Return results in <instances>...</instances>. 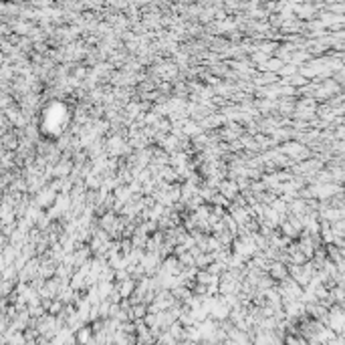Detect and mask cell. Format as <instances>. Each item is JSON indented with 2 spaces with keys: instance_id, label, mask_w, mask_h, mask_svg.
Returning <instances> with one entry per match:
<instances>
[{
  "instance_id": "obj_12",
  "label": "cell",
  "mask_w": 345,
  "mask_h": 345,
  "mask_svg": "<svg viewBox=\"0 0 345 345\" xmlns=\"http://www.w3.org/2000/svg\"><path fill=\"white\" fill-rule=\"evenodd\" d=\"M339 337H341V339H345V329H343V331L339 333Z\"/></svg>"
},
{
  "instance_id": "obj_11",
  "label": "cell",
  "mask_w": 345,
  "mask_h": 345,
  "mask_svg": "<svg viewBox=\"0 0 345 345\" xmlns=\"http://www.w3.org/2000/svg\"><path fill=\"white\" fill-rule=\"evenodd\" d=\"M180 345H202V343H194V341H180Z\"/></svg>"
},
{
  "instance_id": "obj_9",
  "label": "cell",
  "mask_w": 345,
  "mask_h": 345,
  "mask_svg": "<svg viewBox=\"0 0 345 345\" xmlns=\"http://www.w3.org/2000/svg\"><path fill=\"white\" fill-rule=\"evenodd\" d=\"M283 67H285V61H283V59H279V57H271V59H269L265 65H261L259 69H261L263 73H275V75H279Z\"/></svg>"
},
{
  "instance_id": "obj_4",
  "label": "cell",
  "mask_w": 345,
  "mask_h": 345,
  "mask_svg": "<svg viewBox=\"0 0 345 345\" xmlns=\"http://www.w3.org/2000/svg\"><path fill=\"white\" fill-rule=\"evenodd\" d=\"M325 325H327L329 329H333L337 335L345 329V311H343L341 305H335V307L329 309V317H327Z\"/></svg>"
},
{
  "instance_id": "obj_7",
  "label": "cell",
  "mask_w": 345,
  "mask_h": 345,
  "mask_svg": "<svg viewBox=\"0 0 345 345\" xmlns=\"http://www.w3.org/2000/svg\"><path fill=\"white\" fill-rule=\"evenodd\" d=\"M218 190H220V194L224 196L228 202H234V200L238 198V190H240V188H238V184H236L234 180H226V182L222 180V184H220Z\"/></svg>"
},
{
  "instance_id": "obj_1",
  "label": "cell",
  "mask_w": 345,
  "mask_h": 345,
  "mask_svg": "<svg viewBox=\"0 0 345 345\" xmlns=\"http://www.w3.org/2000/svg\"><path fill=\"white\" fill-rule=\"evenodd\" d=\"M289 273H291V279L293 281H297L303 289H307L309 285H311V281L315 279V275H317V269H315V265L309 261L307 265H301V267H289Z\"/></svg>"
},
{
  "instance_id": "obj_8",
  "label": "cell",
  "mask_w": 345,
  "mask_h": 345,
  "mask_svg": "<svg viewBox=\"0 0 345 345\" xmlns=\"http://www.w3.org/2000/svg\"><path fill=\"white\" fill-rule=\"evenodd\" d=\"M115 285H117V291L121 295V299H131V295L137 291V281L133 277H129V279H125L121 283H115Z\"/></svg>"
},
{
  "instance_id": "obj_5",
  "label": "cell",
  "mask_w": 345,
  "mask_h": 345,
  "mask_svg": "<svg viewBox=\"0 0 345 345\" xmlns=\"http://www.w3.org/2000/svg\"><path fill=\"white\" fill-rule=\"evenodd\" d=\"M57 198H59V194L51 188V186H44L36 196H34V204L38 206V208H53L55 206V202H57Z\"/></svg>"
},
{
  "instance_id": "obj_10",
  "label": "cell",
  "mask_w": 345,
  "mask_h": 345,
  "mask_svg": "<svg viewBox=\"0 0 345 345\" xmlns=\"http://www.w3.org/2000/svg\"><path fill=\"white\" fill-rule=\"evenodd\" d=\"M216 26H218V30H220V32H224V30H232V28H234V22L226 18V20H220Z\"/></svg>"
},
{
  "instance_id": "obj_2",
  "label": "cell",
  "mask_w": 345,
  "mask_h": 345,
  "mask_svg": "<svg viewBox=\"0 0 345 345\" xmlns=\"http://www.w3.org/2000/svg\"><path fill=\"white\" fill-rule=\"evenodd\" d=\"M277 287H279V293H281V297H283V303H287V301H301L303 291H305L297 281H293L291 277L287 281L279 283Z\"/></svg>"
},
{
  "instance_id": "obj_3",
  "label": "cell",
  "mask_w": 345,
  "mask_h": 345,
  "mask_svg": "<svg viewBox=\"0 0 345 345\" xmlns=\"http://www.w3.org/2000/svg\"><path fill=\"white\" fill-rule=\"evenodd\" d=\"M281 154H285L287 158L295 160V164H299L301 160H305L309 156V150H307V145L301 143V141H285L283 147L279 150Z\"/></svg>"
},
{
  "instance_id": "obj_6",
  "label": "cell",
  "mask_w": 345,
  "mask_h": 345,
  "mask_svg": "<svg viewBox=\"0 0 345 345\" xmlns=\"http://www.w3.org/2000/svg\"><path fill=\"white\" fill-rule=\"evenodd\" d=\"M269 275H271V279L279 285V283H283V281H287V279L291 277V273H289V265H285V263H281V261H275V263L271 265Z\"/></svg>"
}]
</instances>
